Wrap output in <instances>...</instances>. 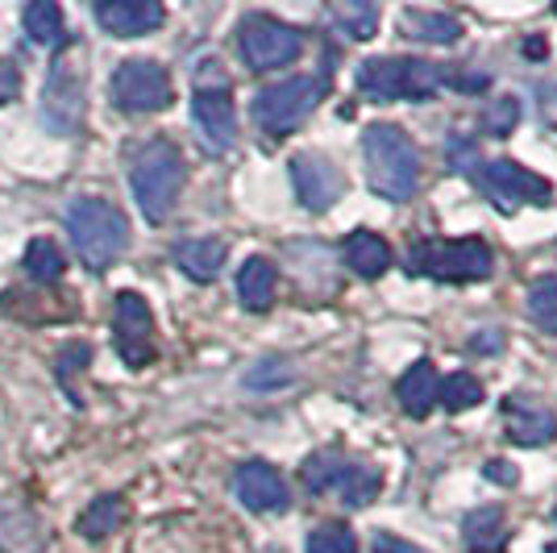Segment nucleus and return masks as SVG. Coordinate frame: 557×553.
Instances as JSON below:
<instances>
[{
    "label": "nucleus",
    "mask_w": 557,
    "mask_h": 553,
    "mask_svg": "<svg viewBox=\"0 0 557 553\" xmlns=\"http://www.w3.org/2000/svg\"><path fill=\"white\" fill-rule=\"evenodd\" d=\"M362 155H367V180L374 196L392 205H408L417 196L420 150L399 125H371L362 138Z\"/></svg>",
    "instance_id": "1"
},
{
    "label": "nucleus",
    "mask_w": 557,
    "mask_h": 553,
    "mask_svg": "<svg viewBox=\"0 0 557 553\" xmlns=\"http://www.w3.org/2000/svg\"><path fill=\"white\" fill-rule=\"evenodd\" d=\"M187 180V167L180 146H171L166 138L146 142L138 155H134V167H129V184H134V200H138L141 217L150 225H163L171 217V208L180 200Z\"/></svg>",
    "instance_id": "2"
},
{
    "label": "nucleus",
    "mask_w": 557,
    "mask_h": 553,
    "mask_svg": "<svg viewBox=\"0 0 557 553\" xmlns=\"http://www.w3.org/2000/svg\"><path fill=\"white\" fill-rule=\"evenodd\" d=\"M67 233L71 246L79 254V262L88 271H109L116 258L125 254L129 242V221L121 217V208H113L109 200L84 196L67 208Z\"/></svg>",
    "instance_id": "3"
},
{
    "label": "nucleus",
    "mask_w": 557,
    "mask_h": 553,
    "mask_svg": "<svg viewBox=\"0 0 557 553\" xmlns=\"http://www.w3.org/2000/svg\"><path fill=\"white\" fill-rule=\"evenodd\" d=\"M495 271V254L483 237H424L408 250V275L437 279V283H479Z\"/></svg>",
    "instance_id": "4"
},
{
    "label": "nucleus",
    "mask_w": 557,
    "mask_h": 553,
    "mask_svg": "<svg viewBox=\"0 0 557 553\" xmlns=\"http://www.w3.org/2000/svg\"><path fill=\"white\" fill-rule=\"evenodd\" d=\"M304 487L312 495H337L346 507H367L383 491V470L362 458H349L342 450H321L304 462Z\"/></svg>",
    "instance_id": "5"
},
{
    "label": "nucleus",
    "mask_w": 557,
    "mask_h": 553,
    "mask_svg": "<svg viewBox=\"0 0 557 553\" xmlns=\"http://www.w3.org/2000/svg\"><path fill=\"white\" fill-rule=\"evenodd\" d=\"M445 84V67L429 59H367L358 67V88L371 100H429Z\"/></svg>",
    "instance_id": "6"
},
{
    "label": "nucleus",
    "mask_w": 557,
    "mask_h": 553,
    "mask_svg": "<svg viewBox=\"0 0 557 553\" xmlns=\"http://www.w3.org/2000/svg\"><path fill=\"white\" fill-rule=\"evenodd\" d=\"M325 96V79L317 75H292V79H278L271 88H262L255 96V121L267 138H287L296 134L308 113L321 105Z\"/></svg>",
    "instance_id": "7"
},
{
    "label": "nucleus",
    "mask_w": 557,
    "mask_h": 553,
    "mask_svg": "<svg viewBox=\"0 0 557 553\" xmlns=\"http://www.w3.org/2000/svg\"><path fill=\"white\" fill-rule=\"evenodd\" d=\"M237 47H242V59L246 67L255 71H275L296 63L304 50V34L283 25L278 17H267V13H250L242 29H237Z\"/></svg>",
    "instance_id": "8"
},
{
    "label": "nucleus",
    "mask_w": 557,
    "mask_h": 553,
    "mask_svg": "<svg viewBox=\"0 0 557 553\" xmlns=\"http://www.w3.org/2000/svg\"><path fill=\"white\" fill-rule=\"evenodd\" d=\"M479 184H483L487 200L499 212H520L524 205H549V196H554V184L545 175H536V171H529V167H520V162L511 159L487 162L479 171Z\"/></svg>",
    "instance_id": "9"
},
{
    "label": "nucleus",
    "mask_w": 557,
    "mask_h": 553,
    "mask_svg": "<svg viewBox=\"0 0 557 553\" xmlns=\"http://www.w3.org/2000/svg\"><path fill=\"white\" fill-rule=\"evenodd\" d=\"M171 75L154 59H125L113 75V100L125 113H159L171 105Z\"/></svg>",
    "instance_id": "10"
},
{
    "label": "nucleus",
    "mask_w": 557,
    "mask_h": 553,
    "mask_svg": "<svg viewBox=\"0 0 557 553\" xmlns=\"http://www.w3.org/2000/svg\"><path fill=\"white\" fill-rule=\"evenodd\" d=\"M113 337L125 367L138 370L146 362H154V317H150V304L141 300L138 292H121L116 296Z\"/></svg>",
    "instance_id": "11"
},
{
    "label": "nucleus",
    "mask_w": 557,
    "mask_h": 553,
    "mask_svg": "<svg viewBox=\"0 0 557 553\" xmlns=\"http://www.w3.org/2000/svg\"><path fill=\"white\" fill-rule=\"evenodd\" d=\"M191 116L205 134V146L225 155L237 142V109H233L230 84L216 79V84H196V100H191Z\"/></svg>",
    "instance_id": "12"
},
{
    "label": "nucleus",
    "mask_w": 557,
    "mask_h": 553,
    "mask_svg": "<svg viewBox=\"0 0 557 553\" xmlns=\"http://www.w3.org/2000/svg\"><path fill=\"white\" fill-rule=\"evenodd\" d=\"M292 184H296V196L308 212H329L346 192L342 171L325 155H296L292 159Z\"/></svg>",
    "instance_id": "13"
},
{
    "label": "nucleus",
    "mask_w": 557,
    "mask_h": 553,
    "mask_svg": "<svg viewBox=\"0 0 557 553\" xmlns=\"http://www.w3.org/2000/svg\"><path fill=\"white\" fill-rule=\"evenodd\" d=\"M504 438L511 445H549L557 438V416L545 408V404H536L533 395H508L504 400Z\"/></svg>",
    "instance_id": "14"
},
{
    "label": "nucleus",
    "mask_w": 557,
    "mask_h": 553,
    "mask_svg": "<svg viewBox=\"0 0 557 553\" xmlns=\"http://www.w3.org/2000/svg\"><path fill=\"white\" fill-rule=\"evenodd\" d=\"M233 491L250 512H287V504H292L283 475L267 462H242L233 475Z\"/></svg>",
    "instance_id": "15"
},
{
    "label": "nucleus",
    "mask_w": 557,
    "mask_h": 553,
    "mask_svg": "<svg viewBox=\"0 0 557 553\" xmlns=\"http://www.w3.org/2000/svg\"><path fill=\"white\" fill-rule=\"evenodd\" d=\"M163 4L159 0H100L96 4V22L113 38H141L150 29L163 25Z\"/></svg>",
    "instance_id": "16"
},
{
    "label": "nucleus",
    "mask_w": 557,
    "mask_h": 553,
    "mask_svg": "<svg viewBox=\"0 0 557 553\" xmlns=\"http://www.w3.org/2000/svg\"><path fill=\"white\" fill-rule=\"evenodd\" d=\"M84 116V84H79V71L71 67L67 59L54 63L47 84V121L54 134H71Z\"/></svg>",
    "instance_id": "17"
},
{
    "label": "nucleus",
    "mask_w": 557,
    "mask_h": 553,
    "mask_svg": "<svg viewBox=\"0 0 557 553\" xmlns=\"http://www.w3.org/2000/svg\"><path fill=\"white\" fill-rule=\"evenodd\" d=\"M47 525L25 504H0V553H42Z\"/></svg>",
    "instance_id": "18"
},
{
    "label": "nucleus",
    "mask_w": 557,
    "mask_h": 553,
    "mask_svg": "<svg viewBox=\"0 0 557 553\" xmlns=\"http://www.w3.org/2000/svg\"><path fill=\"white\" fill-rule=\"evenodd\" d=\"M437 392H442V379H437V370H433V362H412V367L399 374V383H395V400H399V408L408 416H417V420H424V416L437 408Z\"/></svg>",
    "instance_id": "19"
},
{
    "label": "nucleus",
    "mask_w": 557,
    "mask_h": 553,
    "mask_svg": "<svg viewBox=\"0 0 557 553\" xmlns=\"http://www.w3.org/2000/svg\"><path fill=\"white\" fill-rule=\"evenodd\" d=\"M399 29L417 42H429V47H449L462 38V22L454 13H442V9H404Z\"/></svg>",
    "instance_id": "20"
},
{
    "label": "nucleus",
    "mask_w": 557,
    "mask_h": 553,
    "mask_svg": "<svg viewBox=\"0 0 557 553\" xmlns=\"http://www.w3.org/2000/svg\"><path fill=\"white\" fill-rule=\"evenodd\" d=\"M225 242H216V237H191V242H180L175 246V262H180V271L187 279H196V283H212V279L221 275V267H225Z\"/></svg>",
    "instance_id": "21"
},
{
    "label": "nucleus",
    "mask_w": 557,
    "mask_h": 553,
    "mask_svg": "<svg viewBox=\"0 0 557 553\" xmlns=\"http://www.w3.org/2000/svg\"><path fill=\"white\" fill-rule=\"evenodd\" d=\"M346 267L358 279H379L392 267V246L371 230H354L346 237Z\"/></svg>",
    "instance_id": "22"
},
{
    "label": "nucleus",
    "mask_w": 557,
    "mask_h": 553,
    "mask_svg": "<svg viewBox=\"0 0 557 553\" xmlns=\"http://www.w3.org/2000/svg\"><path fill=\"white\" fill-rule=\"evenodd\" d=\"M237 300L246 312H267L275 304V267L267 258H246L237 271Z\"/></svg>",
    "instance_id": "23"
},
{
    "label": "nucleus",
    "mask_w": 557,
    "mask_h": 553,
    "mask_svg": "<svg viewBox=\"0 0 557 553\" xmlns=\"http://www.w3.org/2000/svg\"><path fill=\"white\" fill-rule=\"evenodd\" d=\"M462 537L470 553H504L508 529H504V512L499 507H479L462 520Z\"/></svg>",
    "instance_id": "24"
},
{
    "label": "nucleus",
    "mask_w": 557,
    "mask_h": 553,
    "mask_svg": "<svg viewBox=\"0 0 557 553\" xmlns=\"http://www.w3.org/2000/svg\"><path fill=\"white\" fill-rule=\"evenodd\" d=\"M121 525H125V504H121V495H100V500H92V504L84 507V516L75 520V532H79L84 541H104V537H113Z\"/></svg>",
    "instance_id": "25"
},
{
    "label": "nucleus",
    "mask_w": 557,
    "mask_h": 553,
    "mask_svg": "<svg viewBox=\"0 0 557 553\" xmlns=\"http://www.w3.org/2000/svg\"><path fill=\"white\" fill-rule=\"evenodd\" d=\"M25 34L38 42V47H63L67 38V25H63V9L54 0H34L25 4Z\"/></svg>",
    "instance_id": "26"
},
{
    "label": "nucleus",
    "mask_w": 557,
    "mask_h": 553,
    "mask_svg": "<svg viewBox=\"0 0 557 553\" xmlns=\"http://www.w3.org/2000/svg\"><path fill=\"white\" fill-rule=\"evenodd\" d=\"M63 267H67V258L63 250L50 242V237H34L29 242V250H25V271L34 283H59L63 279Z\"/></svg>",
    "instance_id": "27"
},
{
    "label": "nucleus",
    "mask_w": 557,
    "mask_h": 553,
    "mask_svg": "<svg viewBox=\"0 0 557 553\" xmlns=\"http://www.w3.org/2000/svg\"><path fill=\"white\" fill-rule=\"evenodd\" d=\"M329 17H333V25L342 29V34H349L354 42H367V38H374L379 34V9L374 4H333L329 9Z\"/></svg>",
    "instance_id": "28"
},
{
    "label": "nucleus",
    "mask_w": 557,
    "mask_h": 553,
    "mask_svg": "<svg viewBox=\"0 0 557 553\" xmlns=\"http://www.w3.org/2000/svg\"><path fill=\"white\" fill-rule=\"evenodd\" d=\"M529 317H533L541 333L557 337V275L536 279L533 287H529Z\"/></svg>",
    "instance_id": "29"
},
{
    "label": "nucleus",
    "mask_w": 557,
    "mask_h": 553,
    "mask_svg": "<svg viewBox=\"0 0 557 553\" xmlns=\"http://www.w3.org/2000/svg\"><path fill=\"white\" fill-rule=\"evenodd\" d=\"M483 400V383L474 379V374H449L442 383V392H437V404H445V413H466V408H474Z\"/></svg>",
    "instance_id": "30"
},
{
    "label": "nucleus",
    "mask_w": 557,
    "mask_h": 553,
    "mask_svg": "<svg viewBox=\"0 0 557 553\" xmlns=\"http://www.w3.org/2000/svg\"><path fill=\"white\" fill-rule=\"evenodd\" d=\"M308 553H358V537H354L349 525L329 520V525H317V529H312Z\"/></svg>",
    "instance_id": "31"
},
{
    "label": "nucleus",
    "mask_w": 557,
    "mask_h": 553,
    "mask_svg": "<svg viewBox=\"0 0 557 553\" xmlns=\"http://www.w3.org/2000/svg\"><path fill=\"white\" fill-rule=\"evenodd\" d=\"M516 121H520V100L499 96V100H491L487 113H483V130L495 134V138H508L511 130H516Z\"/></svg>",
    "instance_id": "32"
},
{
    "label": "nucleus",
    "mask_w": 557,
    "mask_h": 553,
    "mask_svg": "<svg viewBox=\"0 0 557 553\" xmlns=\"http://www.w3.org/2000/svg\"><path fill=\"white\" fill-rule=\"evenodd\" d=\"M88 362H92V346H84V342H71V346L63 349L59 358H54L59 383H63V388H71V379H75V374H79L84 367H88ZM71 400H75V395H71Z\"/></svg>",
    "instance_id": "33"
},
{
    "label": "nucleus",
    "mask_w": 557,
    "mask_h": 553,
    "mask_svg": "<svg viewBox=\"0 0 557 553\" xmlns=\"http://www.w3.org/2000/svg\"><path fill=\"white\" fill-rule=\"evenodd\" d=\"M246 383H250V388H278V383H292V367L278 362V358H271V362H262L258 370H250Z\"/></svg>",
    "instance_id": "34"
},
{
    "label": "nucleus",
    "mask_w": 557,
    "mask_h": 553,
    "mask_svg": "<svg viewBox=\"0 0 557 553\" xmlns=\"http://www.w3.org/2000/svg\"><path fill=\"white\" fill-rule=\"evenodd\" d=\"M17 93H22V75H17V67L9 59H0V105L17 100Z\"/></svg>",
    "instance_id": "35"
},
{
    "label": "nucleus",
    "mask_w": 557,
    "mask_h": 553,
    "mask_svg": "<svg viewBox=\"0 0 557 553\" xmlns=\"http://www.w3.org/2000/svg\"><path fill=\"white\" fill-rule=\"evenodd\" d=\"M374 553H424V550L412 545V541H399L392 532H379V537H374Z\"/></svg>",
    "instance_id": "36"
},
{
    "label": "nucleus",
    "mask_w": 557,
    "mask_h": 553,
    "mask_svg": "<svg viewBox=\"0 0 557 553\" xmlns=\"http://www.w3.org/2000/svg\"><path fill=\"white\" fill-rule=\"evenodd\" d=\"M487 479H491V483L511 487V483H516V470H511L508 462H487Z\"/></svg>",
    "instance_id": "37"
},
{
    "label": "nucleus",
    "mask_w": 557,
    "mask_h": 553,
    "mask_svg": "<svg viewBox=\"0 0 557 553\" xmlns=\"http://www.w3.org/2000/svg\"><path fill=\"white\" fill-rule=\"evenodd\" d=\"M470 346L474 349H499V333H495V329H487V333H483V337H474V342H470Z\"/></svg>",
    "instance_id": "38"
},
{
    "label": "nucleus",
    "mask_w": 557,
    "mask_h": 553,
    "mask_svg": "<svg viewBox=\"0 0 557 553\" xmlns=\"http://www.w3.org/2000/svg\"><path fill=\"white\" fill-rule=\"evenodd\" d=\"M454 159H458V171H470L474 162H470V146L466 142H454Z\"/></svg>",
    "instance_id": "39"
},
{
    "label": "nucleus",
    "mask_w": 557,
    "mask_h": 553,
    "mask_svg": "<svg viewBox=\"0 0 557 553\" xmlns=\"http://www.w3.org/2000/svg\"><path fill=\"white\" fill-rule=\"evenodd\" d=\"M545 553H557V541H554V545H549V550H545Z\"/></svg>",
    "instance_id": "40"
}]
</instances>
